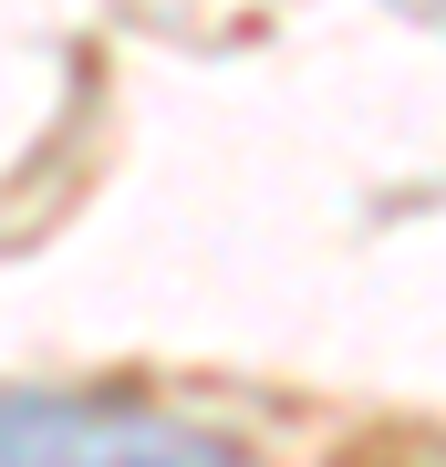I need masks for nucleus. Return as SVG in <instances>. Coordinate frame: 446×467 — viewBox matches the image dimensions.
<instances>
[{
  "mask_svg": "<svg viewBox=\"0 0 446 467\" xmlns=\"http://www.w3.org/2000/svg\"><path fill=\"white\" fill-rule=\"evenodd\" d=\"M0 467H249V447L135 395H0Z\"/></svg>",
  "mask_w": 446,
  "mask_h": 467,
  "instance_id": "1",
  "label": "nucleus"
}]
</instances>
